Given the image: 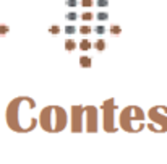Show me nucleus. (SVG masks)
<instances>
[{"instance_id": "obj_5", "label": "nucleus", "mask_w": 167, "mask_h": 164, "mask_svg": "<svg viewBox=\"0 0 167 164\" xmlns=\"http://www.w3.org/2000/svg\"><path fill=\"white\" fill-rule=\"evenodd\" d=\"M79 47H81V51H89V49H91V42L88 39H83L81 44H79Z\"/></svg>"}, {"instance_id": "obj_12", "label": "nucleus", "mask_w": 167, "mask_h": 164, "mask_svg": "<svg viewBox=\"0 0 167 164\" xmlns=\"http://www.w3.org/2000/svg\"><path fill=\"white\" fill-rule=\"evenodd\" d=\"M111 33H112V34H120V33H122L120 26H119V25H114V26L111 28Z\"/></svg>"}, {"instance_id": "obj_10", "label": "nucleus", "mask_w": 167, "mask_h": 164, "mask_svg": "<svg viewBox=\"0 0 167 164\" xmlns=\"http://www.w3.org/2000/svg\"><path fill=\"white\" fill-rule=\"evenodd\" d=\"M91 31H93L91 26H81V28H79V33H81V34H89Z\"/></svg>"}, {"instance_id": "obj_11", "label": "nucleus", "mask_w": 167, "mask_h": 164, "mask_svg": "<svg viewBox=\"0 0 167 164\" xmlns=\"http://www.w3.org/2000/svg\"><path fill=\"white\" fill-rule=\"evenodd\" d=\"M8 31H10V28L7 25H0V36H3V34H7Z\"/></svg>"}, {"instance_id": "obj_9", "label": "nucleus", "mask_w": 167, "mask_h": 164, "mask_svg": "<svg viewBox=\"0 0 167 164\" xmlns=\"http://www.w3.org/2000/svg\"><path fill=\"white\" fill-rule=\"evenodd\" d=\"M94 18V15L91 11H84V13H81V20H84V21H89V20H93Z\"/></svg>"}, {"instance_id": "obj_15", "label": "nucleus", "mask_w": 167, "mask_h": 164, "mask_svg": "<svg viewBox=\"0 0 167 164\" xmlns=\"http://www.w3.org/2000/svg\"><path fill=\"white\" fill-rule=\"evenodd\" d=\"M49 31H50V34H59V33H60V28H59V26H57V25H54V26H52V28H50V30H49Z\"/></svg>"}, {"instance_id": "obj_4", "label": "nucleus", "mask_w": 167, "mask_h": 164, "mask_svg": "<svg viewBox=\"0 0 167 164\" xmlns=\"http://www.w3.org/2000/svg\"><path fill=\"white\" fill-rule=\"evenodd\" d=\"M65 20L67 21H75V20H78V13L76 11H68L67 15H65Z\"/></svg>"}, {"instance_id": "obj_1", "label": "nucleus", "mask_w": 167, "mask_h": 164, "mask_svg": "<svg viewBox=\"0 0 167 164\" xmlns=\"http://www.w3.org/2000/svg\"><path fill=\"white\" fill-rule=\"evenodd\" d=\"M79 65H81L83 68H89L91 67V59L89 57H79Z\"/></svg>"}, {"instance_id": "obj_2", "label": "nucleus", "mask_w": 167, "mask_h": 164, "mask_svg": "<svg viewBox=\"0 0 167 164\" xmlns=\"http://www.w3.org/2000/svg\"><path fill=\"white\" fill-rule=\"evenodd\" d=\"M75 47H76V44H75V41H73V39H67V41H65V49H67L68 52L75 51Z\"/></svg>"}, {"instance_id": "obj_14", "label": "nucleus", "mask_w": 167, "mask_h": 164, "mask_svg": "<svg viewBox=\"0 0 167 164\" xmlns=\"http://www.w3.org/2000/svg\"><path fill=\"white\" fill-rule=\"evenodd\" d=\"M65 3H67V7H71V8H73V7L78 5V0H65Z\"/></svg>"}, {"instance_id": "obj_16", "label": "nucleus", "mask_w": 167, "mask_h": 164, "mask_svg": "<svg viewBox=\"0 0 167 164\" xmlns=\"http://www.w3.org/2000/svg\"><path fill=\"white\" fill-rule=\"evenodd\" d=\"M94 2H93V0H81V5L83 7H91Z\"/></svg>"}, {"instance_id": "obj_13", "label": "nucleus", "mask_w": 167, "mask_h": 164, "mask_svg": "<svg viewBox=\"0 0 167 164\" xmlns=\"http://www.w3.org/2000/svg\"><path fill=\"white\" fill-rule=\"evenodd\" d=\"M96 5H97V7H101V8H104V7H107V5H109V0H97Z\"/></svg>"}, {"instance_id": "obj_6", "label": "nucleus", "mask_w": 167, "mask_h": 164, "mask_svg": "<svg viewBox=\"0 0 167 164\" xmlns=\"http://www.w3.org/2000/svg\"><path fill=\"white\" fill-rule=\"evenodd\" d=\"M94 33H96V34H99V36H102V34L106 33V26H102V25H97V26H94Z\"/></svg>"}, {"instance_id": "obj_8", "label": "nucleus", "mask_w": 167, "mask_h": 164, "mask_svg": "<svg viewBox=\"0 0 167 164\" xmlns=\"http://www.w3.org/2000/svg\"><path fill=\"white\" fill-rule=\"evenodd\" d=\"M65 33H67L68 36H71V34L76 33V28H75L73 25H68V26H65Z\"/></svg>"}, {"instance_id": "obj_7", "label": "nucleus", "mask_w": 167, "mask_h": 164, "mask_svg": "<svg viewBox=\"0 0 167 164\" xmlns=\"http://www.w3.org/2000/svg\"><path fill=\"white\" fill-rule=\"evenodd\" d=\"M96 18H97L99 21H107V20H109V13H106V11H99L97 15H96Z\"/></svg>"}, {"instance_id": "obj_3", "label": "nucleus", "mask_w": 167, "mask_h": 164, "mask_svg": "<svg viewBox=\"0 0 167 164\" xmlns=\"http://www.w3.org/2000/svg\"><path fill=\"white\" fill-rule=\"evenodd\" d=\"M106 47H107V44H106L104 39H99L96 44H94V49H97V51H106Z\"/></svg>"}]
</instances>
